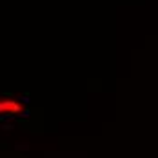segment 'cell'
<instances>
[{"instance_id":"6da1fadb","label":"cell","mask_w":158,"mask_h":158,"mask_svg":"<svg viewBox=\"0 0 158 158\" xmlns=\"http://www.w3.org/2000/svg\"><path fill=\"white\" fill-rule=\"evenodd\" d=\"M6 109H11L16 114V113H20V106H18L16 102H13V100H2V102H0V111L6 113Z\"/></svg>"},{"instance_id":"7a4b0ae2","label":"cell","mask_w":158,"mask_h":158,"mask_svg":"<svg viewBox=\"0 0 158 158\" xmlns=\"http://www.w3.org/2000/svg\"><path fill=\"white\" fill-rule=\"evenodd\" d=\"M15 149L16 151H27V145H26V143H24V145H16Z\"/></svg>"},{"instance_id":"3957f363","label":"cell","mask_w":158,"mask_h":158,"mask_svg":"<svg viewBox=\"0 0 158 158\" xmlns=\"http://www.w3.org/2000/svg\"><path fill=\"white\" fill-rule=\"evenodd\" d=\"M20 100H22L24 104H29V102H31V100H29V96H20Z\"/></svg>"},{"instance_id":"277c9868","label":"cell","mask_w":158,"mask_h":158,"mask_svg":"<svg viewBox=\"0 0 158 158\" xmlns=\"http://www.w3.org/2000/svg\"><path fill=\"white\" fill-rule=\"evenodd\" d=\"M4 129H6V131H11V129H13V126H9V124L6 126V124H4Z\"/></svg>"}]
</instances>
